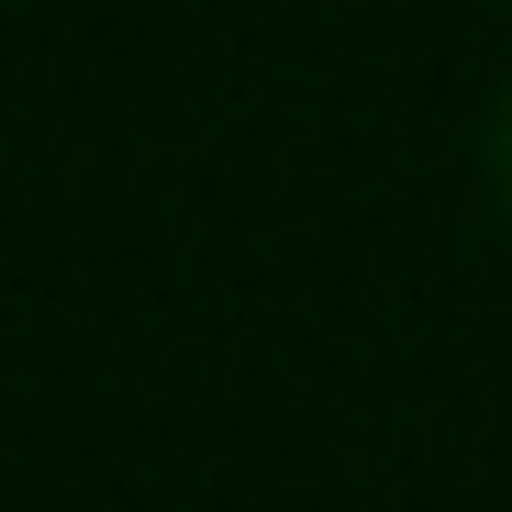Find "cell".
I'll return each mask as SVG.
<instances>
[{"label": "cell", "instance_id": "obj_1", "mask_svg": "<svg viewBox=\"0 0 512 512\" xmlns=\"http://www.w3.org/2000/svg\"><path fill=\"white\" fill-rule=\"evenodd\" d=\"M490 190H501V212H512V90H501V112H490Z\"/></svg>", "mask_w": 512, "mask_h": 512}]
</instances>
